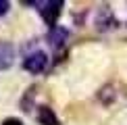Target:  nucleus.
<instances>
[{
	"instance_id": "obj_4",
	"label": "nucleus",
	"mask_w": 127,
	"mask_h": 125,
	"mask_svg": "<svg viewBox=\"0 0 127 125\" xmlns=\"http://www.w3.org/2000/svg\"><path fill=\"white\" fill-rule=\"evenodd\" d=\"M13 56H15V48L8 42H0V71L8 69L13 65Z\"/></svg>"
},
{
	"instance_id": "obj_2",
	"label": "nucleus",
	"mask_w": 127,
	"mask_h": 125,
	"mask_svg": "<svg viewBox=\"0 0 127 125\" xmlns=\"http://www.w3.org/2000/svg\"><path fill=\"white\" fill-rule=\"evenodd\" d=\"M46 65H48V56L44 54V52H31L29 56H25V61H23V67H25V71H29V73H42L46 69Z\"/></svg>"
},
{
	"instance_id": "obj_6",
	"label": "nucleus",
	"mask_w": 127,
	"mask_h": 125,
	"mask_svg": "<svg viewBox=\"0 0 127 125\" xmlns=\"http://www.w3.org/2000/svg\"><path fill=\"white\" fill-rule=\"evenodd\" d=\"M2 125H23V121L17 119V117H8V119H4V121H2Z\"/></svg>"
},
{
	"instance_id": "obj_7",
	"label": "nucleus",
	"mask_w": 127,
	"mask_h": 125,
	"mask_svg": "<svg viewBox=\"0 0 127 125\" xmlns=\"http://www.w3.org/2000/svg\"><path fill=\"white\" fill-rule=\"evenodd\" d=\"M8 8H10V4L6 0H0V17H4V15L8 13Z\"/></svg>"
},
{
	"instance_id": "obj_1",
	"label": "nucleus",
	"mask_w": 127,
	"mask_h": 125,
	"mask_svg": "<svg viewBox=\"0 0 127 125\" xmlns=\"http://www.w3.org/2000/svg\"><path fill=\"white\" fill-rule=\"evenodd\" d=\"M40 6H42V8H40L42 19H44L50 27H54L56 21H59V17H61V13H63L65 2H63V0H48V2H42Z\"/></svg>"
},
{
	"instance_id": "obj_5",
	"label": "nucleus",
	"mask_w": 127,
	"mask_h": 125,
	"mask_svg": "<svg viewBox=\"0 0 127 125\" xmlns=\"http://www.w3.org/2000/svg\"><path fill=\"white\" fill-rule=\"evenodd\" d=\"M38 121H40V125H59V119H56V115L50 106H40Z\"/></svg>"
},
{
	"instance_id": "obj_3",
	"label": "nucleus",
	"mask_w": 127,
	"mask_h": 125,
	"mask_svg": "<svg viewBox=\"0 0 127 125\" xmlns=\"http://www.w3.org/2000/svg\"><path fill=\"white\" fill-rule=\"evenodd\" d=\"M67 38H69V31L65 27H61V25H54V27H50V31H48V42L54 48H61Z\"/></svg>"
}]
</instances>
